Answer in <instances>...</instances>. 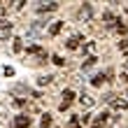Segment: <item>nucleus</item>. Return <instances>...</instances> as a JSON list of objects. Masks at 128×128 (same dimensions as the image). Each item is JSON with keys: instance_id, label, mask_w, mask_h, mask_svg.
<instances>
[{"instance_id": "obj_20", "label": "nucleus", "mask_w": 128, "mask_h": 128, "mask_svg": "<svg viewBox=\"0 0 128 128\" xmlns=\"http://www.w3.org/2000/svg\"><path fill=\"white\" fill-rule=\"evenodd\" d=\"M51 79H54V77H42V79H40V84L44 86V84H49V82H51Z\"/></svg>"}, {"instance_id": "obj_14", "label": "nucleus", "mask_w": 128, "mask_h": 128, "mask_svg": "<svg viewBox=\"0 0 128 128\" xmlns=\"http://www.w3.org/2000/svg\"><path fill=\"white\" fill-rule=\"evenodd\" d=\"M79 16H86V19H88V16H91V7H88V5H86V7H82Z\"/></svg>"}, {"instance_id": "obj_4", "label": "nucleus", "mask_w": 128, "mask_h": 128, "mask_svg": "<svg viewBox=\"0 0 128 128\" xmlns=\"http://www.w3.org/2000/svg\"><path fill=\"white\" fill-rule=\"evenodd\" d=\"M112 107H114V110H119V112H124V110L128 107V98H114Z\"/></svg>"}, {"instance_id": "obj_2", "label": "nucleus", "mask_w": 128, "mask_h": 128, "mask_svg": "<svg viewBox=\"0 0 128 128\" xmlns=\"http://www.w3.org/2000/svg\"><path fill=\"white\" fill-rule=\"evenodd\" d=\"M107 121H110V114H107V112H100L96 119H91V126L93 128H100V126H105Z\"/></svg>"}, {"instance_id": "obj_21", "label": "nucleus", "mask_w": 128, "mask_h": 128, "mask_svg": "<svg viewBox=\"0 0 128 128\" xmlns=\"http://www.w3.org/2000/svg\"><path fill=\"white\" fill-rule=\"evenodd\" d=\"M124 77H126V82H128V61L124 63Z\"/></svg>"}, {"instance_id": "obj_15", "label": "nucleus", "mask_w": 128, "mask_h": 128, "mask_svg": "<svg viewBox=\"0 0 128 128\" xmlns=\"http://www.w3.org/2000/svg\"><path fill=\"white\" fill-rule=\"evenodd\" d=\"M119 49H121L124 54H128V40H121V42H119Z\"/></svg>"}, {"instance_id": "obj_11", "label": "nucleus", "mask_w": 128, "mask_h": 128, "mask_svg": "<svg viewBox=\"0 0 128 128\" xmlns=\"http://www.w3.org/2000/svg\"><path fill=\"white\" fill-rule=\"evenodd\" d=\"M68 126H70V128H82V121H79V116H72Z\"/></svg>"}, {"instance_id": "obj_19", "label": "nucleus", "mask_w": 128, "mask_h": 128, "mask_svg": "<svg viewBox=\"0 0 128 128\" xmlns=\"http://www.w3.org/2000/svg\"><path fill=\"white\" fill-rule=\"evenodd\" d=\"M88 116H91V114H84V116H79V121H82V124H88V121H91Z\"/></svg>"}, {"instance_id": "obj_10", "label": "nucleus", "mask_w": 128, "mask_h": 128, "mask_svg": "<svg viewBox=\"0 0 128 128\" xmlns=\"http://www.w3.org/2000/svg\"><path fill=\"white\" fill-rule=\"evenodd\" d=\"M61 28H63L61 21H54V24H51V28H49V33H51V35H58V33H61Z\"/></svg>"}, {"instance_id": "obj_5", "label": "nucleus", "mask_w": 128, "mask_h": 128, "mask_svg": "<svg viewBox=\"0 0 128 128\" xmlns=\"http://www.w3.org/2000/svg\"><path fill=\"white\" fill-rule=\"evenodd\" d=\"M102 82H107V72H98L96 77L91 79V84L93 86H102Z\"/></svg>"}, {"instance_id": "obj_13", "label": "nucleus", "mask_w": 128, "mask_h": 128, "mask_svg": "<svg viewBox=\"0 0 128 128\" xmlns=\"http://www.w3.org/2000/svg\"><path fill=\"white\" fill-rule=\"evenodd\" d=\"M51 126V116L49 114H42V128H49Z\"/></svg>"}, {"instance_id": "obj_12", "label": "nucleus", "mask_w": 128, "mask_h": 128, "mask_svg": "<svg viewBox=\"0 0 128 128\" xmlns=\"http://www.w3.org/2000/svg\"><path fill=\"white\" fill-rule=\"evenodd\" d=\"M93 65H96V56H88L86 63H84V70H88V68H93Z\"/></svg>"}, {"instance_id": "obj_22", "label": "nucleus", "mask_w": 128, "mask_h": 128, "mask_svg": "<svg viewBox=\"0 0 128 128\" xmlns=\"http://www.w3.org/2000/svg\"><path fill=\"white\" fill-rule=\"evenodd\" d=\"M126 14H128V5H126Z\"/></svg>"}, {"instance_id": "obj_6", "label": "nucleus", "mask_w": 128, "mask_h": 128, "mask_svg": "<svg viewBox=\"0 0 128 128\" xmlns=\"http://www.w3.org/2000/svg\"><path fill=\"white\" fill-rule=\"evenodd\" d=\"M102 19L107 21V26H114V28H116V24H119V19H116L112 12H105V14H102Z\"/></svg>"}, {"instance_id": "obj_7", "label": "nucleus", "mask_w": 128, "mask_h": 128, "mask_svg": "<svg viewBox=\"0 0 128 128\" xmlns=\"http://www.w3.org/2000/svg\"><path fill=\"white\" fill-rule=\"evenodd\" d=\"M79 42H82V37H79V35H74V37H70L65 44H68V49H77V47H79Z\"/></svg>"}, {"instance_id": "obj_16", "label": "nucleus", "mask_w": 128, "mask_h": 128, "mask_svg": "<svg viewBox=\"0 0 128 128\" xmlns=\"http://www.w3.org/2000/svg\"><path fill=\"white\" fill-rule=\"evenodd\" d=\"M5 28H12V24L7 19H0V30H5Z\"/></svg>"}, {"instance_id": "obj_18", "label": "nucleus", "mask_w": 128, "mask_h": 128, "mask_svg": "<svg viewBox=\"0 0 128 128\" xmlns=\"http://www.w3.org/2000/svg\"><path fill=\"white\" fill-rule=\"evenodd\" d=\"M51 61H54L56 65H63V63H65V61H63V58H61V56H54V58H51Z\"/></svg>"}, {"instance_id": "obj_1", "label": "nucleus", "mask_w": 128, "mask_h": 128, "mask_svg": "<svg viewBox=\"0 0 128 128\" xmlns=\"http://www.w3.org/2000/svg\"><path fill=\"white\" fill-rule=\"evenodd\" d=\"M33 121H30V116L28 114H19V116H14V124H12V128H28Z\"/></svg>"}, {"instance_id": "obj_9", "label": "nucleus", "mask_w": 128, "mask_h": 128, "mask_svg": "<svg viewBox=\"0 0 128 128\" xmlns=\"http://www.w3.org/2000/svg\"><path fill=\"white\" fill-rule=\"evenodd\" d=\"M54 10H58V2H44V5H40V12H54Z\"/></svg>"}, {"instance_id": "obj_8", "label": "nucleus", "mask_w": 128, "mask_h": 128, "mask_svg": "<svg viewBox=\"0 0 128 128\" xmlns=\"http://www.w3.org/2000/svg\"><path fill=\"white\" fill-rule=\"evenodd\" d=\"M79 102L84 105V107H91V105H93V98L88 96V93H82V96H79Z\"/></svg>"}, {"instance_id": "obj_3", "label": "nucleus", "mask_w": 128, "mask_h": 128, "mask_svg": "<svg viewBox=\"0 0 128 128\" xmlns=\"http://www.w3.org/2000/svg\"><path fill=\"white\" fill-rule=\"evenodd\" d=\"M72 98H74V93L70 91V88H65V91H63V102H61V105H58V107H61V110L65 112L68 107H70V102H72Z\"/></svg>"}, {"instance_id": "obj_17", "label": "nucleus", "mask_w": 128, "mask_h": 128, "mask_svg": "<svg viewBox=\"0 0 128 128\" xmlns=\"http://www.w3.org/2000/svg\"><path fill=\"white\" fill-rule=\"evenodd\" d=\"M114 98H116L114 93H105V96H102V100H105V102H114Z\"/></svg>"}]
</instances>
